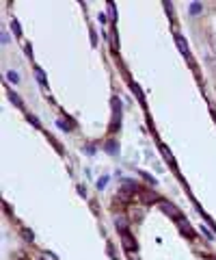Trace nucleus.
<instances>
[{
    "instance_id": "2",
    "label": "nucleus",
    "mask_w": 216,
    "mask_h": 260,
    "mask_svg": "<svg viewBox=\"0 0 216 260\" xmlns=\"http://www.w3.org/2000/svg\"><path fill=\"white\" fill-rule=\"evenodd\" d=\"M9 80H13V82H17V80H20V76H17L15 72H9Z\"/></svg>"
},
{
    "instance_id": "1",
    "label": "nucleus",
    "mask_w": 216,
    "mask_h": 260,
    "mask_svg": "<svg viewBox=\"0 0 216 260\" xmlns=\"http://www.w3.org/2000/svg\"><path fill=\"white\" fill-rule=\"evenodd\" d=\"M177 46H179V50H182L184 54H188V48H186V43H184L182 37H177Z\"/></svg>"
},
{
    "instance_id": "3",
    "label": "nucleus",
    "mask_w": 216,
    "mask_h": 260,
    "mask_svg": "<svg viewBox=\"0 0 216 260\" xmlns=\"http://www.w3.org/2000/svg\"><path fill=\"white\" fill-rule=\"evenodd\" d=\"M190 11H192V13H199V11H201V7H199V4H192Z\"/></svg>"
}]
</instances>
